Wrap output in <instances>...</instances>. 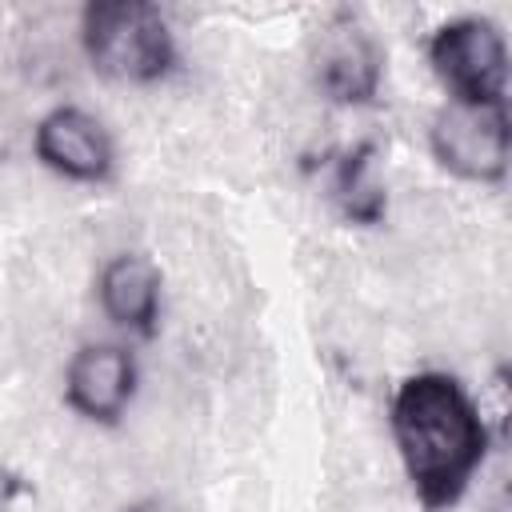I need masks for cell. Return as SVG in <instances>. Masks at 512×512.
<instances>
[{"label":"cell","mask_w":512,"mask_h":512,"mask_svg":"<svg viewBox=\"0 0 512 512\" xmlns=\"http://www.w3.org/2000/svg\"><path fill=\"white\" fill-rule=\"evenodd\" d=\"M392 440L416 500L448 512L488 456V424L468 388L448 372H416L392 396Z\"/></svg>","instance_id":"1"},{"label":"cell","mask_w":512,"mask_h":512,"mask_svg":"<svg viewBox=\"0 0 512 512\" xmlns=\"http://www.w3.org/2000/svg\"><path fill=\"white\" fill-rule=\"evenodd\" d=\"M80 40L92 68L120 84H156L176 68V40L148 0H96L84 8Z\"/></svg>","instance_id":"2"},{"label":"cell","mask_w":512,"mask_h":512,"mask_svg":"<svg viewBox=\"0 0 512 512\" xmlns=\"http://www.w3.org/2000/svg\"><path fill=\"white\" fill-rule=\"evenodd\" d=\"M428 64L456 104H508V44L484 16H456L428 40Z\"/></svg>","instance_id":"3"},{"label":"cell","mask_w":512,"mask_h":512,"mask_svg":"<svg viewBox=\"0 0 512 512\" xmlns=\"http://www.w3.org/2000/svg\"><path fill=\"white\" fill-rule=\"evenodd\" d=\"M428 148L440 168L472 184H500L508 172V104H456L448 100L428 128Z\"/></svg>","instance_id":"4"},{"label":"cell","mask_w":512,"mask_h":512,"mask_svg":"<svg viewBox=\"0 0 512 512\" xmlns=\"http://www.w3.org/2000/svg\"><path fill=\"white\" fill-rule=\"evenodd\" d=\"M36 156L44 168H52L64 180L76 184H104L116 172V144L112 132L104 128V120H96L92 112L76 108V104H60L52 108L40 124H36Z\"/></svg>","instance_id":"5"},{"label":"cell","mask_w":512,"mask_h":512,"mask_svg":"<svg viewBox=\"0 0 512 512\" xmlns=\"http://www.w3.org/2000/svg\"><path fill=\"white\" fill-rule=\"evenodd\" d=\"M384 76V52L376 36L352 16L340 12L324 32L316 48V84L336 104H368L380 92Z\"/></svg>","instance_id":"6"},{"label":"cell","mask_w":512,"mask_h":512,"mask_svg":"<svg viewBox=\"0 0 512 512\" xmlns=\"http://www.w3.org/2000/svg\"><path fill=\"white\" fill-rule=\"evenodd\" d=\"M136 396V356L124 344H84L64 368V400L92 424H116Z\"/></svg>","instance_id":"7"},{"label":"cell","mask_w":512,"mask_h":512,"mask_svg":"<svg viewBox=\"0 0 512 512\" xmlns=\"http://www.w3.org/2000/svg\"><path fill=\"white\" fill-rule=\"evenodd\" d=\"M100 308L112 324L136 336H152L160 324V268L144 252H120L104 264L96 284Z\"/></svg>","instance_id":"8"},{"label":"cell","mask_w":512,"mask_h":512,"mask_svg":"<svg viewBox=\"0 0 512 512\" xmlns=\"http://www.w3.org/2000/svg\"><path fill=\"white\" fill-rule=\"evenodd\" d=\"M372 152H376V144L364 140V144L348 148L332 172V200L340 204V212L352 224H380V216H384V188L372 176Z\"/></svg>","instance_id":"9"},{"label":"cell","mask_w":512,"mask_h":512,"mask_svg":"<svg viewBox=\"0 0 512 512\" xmlns=\"http://www.w3.org/2000/svg\"><path fill=\"white\" fill-rule=\"evenodd\" d=\"M124 512H176L164 496H144V500H136V504H128Z\"/></svg>","instance_id":"10"}]
</instances>
